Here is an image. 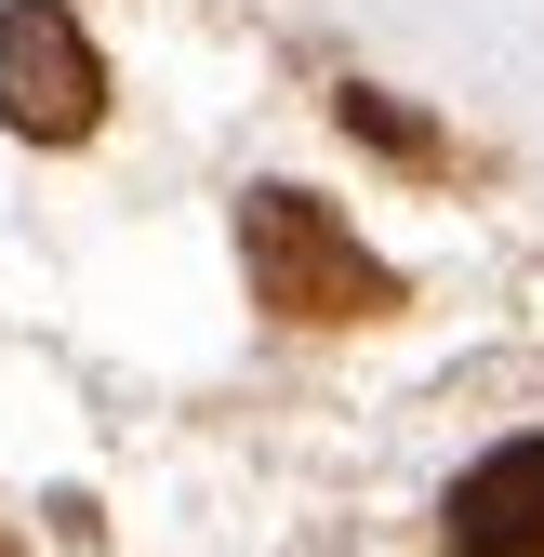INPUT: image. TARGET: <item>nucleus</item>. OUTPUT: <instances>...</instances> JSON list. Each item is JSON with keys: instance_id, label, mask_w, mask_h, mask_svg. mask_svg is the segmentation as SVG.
Here are the masks:
<instances>
[{"instance_id": "nucleus-3", "label": "nucleus", "mask_w": 544, "mask_h": 557, "mask_svg": "<svg viewBox=\"0 0 544 557\" xmlns=\"http://www.w3.org/2000/svg\"><path fill=\"white\" fill-rule=\"evenodd\" d=\"M452 557H544V438H505L452 478Z\"/></svg>"}, {"instance_id": "nucleus-4", "label": "nucleus", "mask_w": 544, "mask_h": 557, "mask_svg": "<svg viewBox=\"0 0 544 557\" xmlns=\"http://www.w3.org/2000/svg\"><path fill=\"white\" fill-rule=\"evenodd\" d=\"M346 133H372V147H398V160H438V133L412 107H385V94H346Z\"/></svg>"}, {"instance_id": "nucleus-5", "label": "nucleus", "mask_w": 544, "mask_h": 557, "mask_svg": "<svg viewBox=\"0 0 544 557\" xmlns=\"http://www.w3.org/2000/svg\"><path fill=\"white\" fill-rule=\"evenodd\" d=\"M0 557H14V531H0Z\"/></svg>"}, {"instance_id": "nucleus-2", "label": "nucleus", "mask_w": 544, "mask_h": 557, "mask_svg": "<svg viewBox=\"0 0 544 557\" xmlns=\"http://www.w3.org/2000/svg\"><path fill=\"white\" fill-rule=\"evenodd\" d=\"M0 120L27 147H81L107 120V53L81 40L66 0H0Z\"/></svg>"}, {"instance_id": "nucleus-1", "label": "nucleus", "mask_w": 544, "mask_h": 557, "mask_svg": "<svg viewBox=\"0 0 544 557\" xmlns=\"http://www.w3.org/2000/svg\"><path fill=\"white\" fill-rule=\"evenodd\" d=\"M239 265H252V293L280 319H385L398 306L385 252L332 213V199H306V186H252L239 199Z\"/></svg>"}]
</instances>
